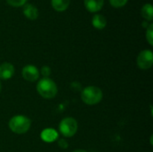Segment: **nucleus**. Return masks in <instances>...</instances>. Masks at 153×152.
I'll use <instances>...</instances> for the list:
<instances>
[{
  "label": "nucleus",
  "instance_id": "ddd939ff",
  "mask_svg": "<svg viewBox=\"0 0 153 152\" xmlns=\"http://www.w3.org/2000/svg\"><path fill=\"white\" fill-rule=\"evenodd\" d=\"M141 14L142 16L145 19V21L152 22L153 20V8L152 4L147 3L145 4L141 10Z\"/></svg>",
  "mask_w": 153,
  "mask_h": 152
},
{
  "label": "nucleus",
  "instance_id": "9b49d317",
  "mask_svg": "<svg viewBox=\"0 0 153 152\" xmlns=\"http://www.w3.org/2000/svg\"><path fill=\"white\" fill-rule=\"evenodd\" d=\"M91 23H92V26H93L95 29L103 30V29L107 26V19H106L105 16H103L102 14L96 13V14L92 17Z\"/></svg>",
  "mask_w": 153,
  "mask_h": 152
},
{
  "label": "nucleus",
  "instance_id": "39448f33",
  "mask_svg": "<svg viewBox=\"0 0 153 152\" xmlns=\"http://www.w3.org/2000/svg\"><path fill=\"white\" fill-rule=\"evenodd\" d=\"M139 68L146 70L150 69L153 65V53L150 49L143 50L137 56L136 60Z\"/></svg>",
  "mask_w": 153,
  "mask_h": 152
},
{
  "label": "nucleus",
  "instance_id": "20e7f679",
  "mask_svg": "<svg viewBox=\"0 0 153 152\" xmlns=\"http://www.w3.org/2000/svg\"><path fill=\"white\" fill-rule=\"evenodd\" d=\"M78 129L77 121L73 117H65L59 124V131L65 137L74 136Z\"/></svg>",
  "mask_w": 153,
  "mask_h": 152
},
{
  "label": "nucleus",
  "instance_id": "aec40b11",
  "mask_svg": "<svg viewBox=\"0 0 153 152\" xmlns=\"http://www.w3.org/2000/svg\"><path fill=\"white\" fill-rule=\"evenodd\" d=\"M0 90H1V82H0Z\"/></svg>",
  "mask_w": 153,
  "mask_h": 152
},
{
  "label": "nucleus",
  "instance_id": "7ed1b4c3",
  "mask_svg": "<svg viewBox=\"0 0 153 152\" xmlns=\"http://www.w3.org/2000/svg\"><path fill=\"white\" fill-rule=\"evenodd\" d=\"M81 98L82 100L87 105H96L101 101L103 93L99 87L88 86L82 91Z\"/></svg>",
  "mask_w": 153,
  "mask_h": 152
},
{
  "label": "nucleus",
  "instance_id": "f03ea898",
  "mask_svg": "<svg viewBox=\"0 0 153 152\" xmlns=\"http://www.w3.org/2000/svg\"><path fill=\"white\" fill-rule=\"evenodd\" d=\"M37 91L44 99H53L57 94V87L55 82L49 78H43L37 84Z\"/></svg>",
  "mask_w": 153,
  "mask_h": 152
},
{
  "label": "nucleus",
  "instance_id": "6ab92c4d",
  "mask_svg": "<svg viewBox=\"0 0 153 152\" xmlns=\"http://www.w3.org/2000/svg\"><path fill=\"white\" fill-rule=\"evenodd\" d=\"M73 152H87L86 151H84V150H76V151H74Z\"/></svg>",
  "mask_w": 153,
  "mask_h": 152
},
{
  "label": "nucleus",
  "instance_id": "2eb2a0df",
  "mask_svg": "<svg viewBox=\"0 0 153 152\" xmlns=\"http://www.w3.org/2000/svg\"><path fill=\"white\" fill-rule=\"evenodd\" d=\"M28 0H6L7 4L13 7H22L27 4Z\"/></svg>",
  "mask_w": 153,
  "mask_h": 152
},
{
  "label": "nucleus",
  "instance_id": "dca6fc26",
  "mask_svg": "<svg viewBox=\"0 0 153 152\" xmlns=\"http://www.w3.org/2000/svg\"><path fill=\"white\" fill-rule=\"evenodd\" d=\"M110 4L113 6V7H116V8H120V7H123L125 6L128 0H108Z\"/></svg>",
  "mask_w": 153,
  "mask_h": 152
},
{
  "label": "nucleus",
  "instance_id": "9d476101",
  "mask_svg": "<svg viewBox=\"0 0 153 152\" xmlns=\"http://www.w3.org/2000/svg\"><path fill=\"white\" fill-rule=\"evenodd\" d=\"M40 137L41 139L46 142H55L57 137H58V133L55 129L52 128H46L44 129L41 133H40Z\"/></svg>",
  "mask_w": 153,
  "mask_h": 152
},
{
  "label": "nucleus",
  "instance_id": "f3484780",
  "mask_svg": "<svg viewBox=\"0 0 153 152\" xmlns=\"http://www.w3.org/2000/svg\"><path fill=\"white\" fill-rule=\"evenodd\" d=\"M40 73H41V74H42L45 78H48V76H49L50 73H51V69H50V67L45 65V66H43V67L41 68Z\"/></svg>",
  "mask_w": 153,
  "mask_h": 152
},
{
  "label": "nucleus",
  "instance_id": "0eeeda50",
  "mask_svg": "<svg viewBox=\"0 0 153 152\" xmlns=\"http://www.w3.org/2000/svg\"><path fill=\"white\" fill-rule=\"evenodd\" d=\"M14 73V67L10 63H3L0 65V80H9Z\"/></svg>",
  "mask_w": 153,
  "mask_h": 152
},
{
  "label": "nucleus",
  "instance_id": "a211bd4d",
  "mask_svg": "<svg viewBox=\"0 0 153 152\" xmlns=\"http://www.w3.org/2000/svg\"><path fill=\"white\" fill-rule=\"evenodd\" d=\"M58 143H59V146H60L61 148H63V149H65V148H67V146H68V144L66 143V142H65V140H63V139L60 140Z\"/></svg>",
  "mask_w": 153,
  "mask_h": 152
},
{
  "label": "nucleus",
  "instance_id": "f257e3e1",
  "mask_svg": "<svg viewBox=\"0 0 153 152\" xmlns=\"http://www.w3.org/2000/svg\"><path fill=\"white\" fill-rule=\"evenodd\" d=\"M30 120L27 116L22 115H17L13 116L8 123L10 130L17 134H22L27 133L30 127Z\"/></svg>",
  "mask_w": 153,
  "mask_h": 152
},
{
  "label": "nucleus",
  "instance_id": "f8f14e48",
  "mask_svg": "<svg viewBox=\"0 0 153 152\" xmlns=\"http://www.w3.org/2000/svg\"><path fill=\"white\" fill-rule=\"evenodd\" d=\"M70 4V0H51L52 7L57 12L65 11Z\"/></svg>",
  "mask_w": 153,
  "mask_h": 152
},
{
  "label": "nucleus",
  "instance_id": "1a4fd4ad",
  "mask_svg": "<svg viewBox=\"0 0 153 152\" xmlns=\"http://www.w3.org/2000/svg\"><path fill=\"white\" fill-rule=\"evenodd\" d=\"M84 5L89 12L97 13L102 9L104 0H84Z\"/></svg>",
  "mask_w": 153,
  "mask_h": 152
},
{
  "label": "nucleus",
  "instance_id": "4468645a",
  "mask_svg": "<svg viewBox=\"0 0 153 152\" xmlns=\"http://www.w3.org/2000/svg\"><path fill=\"white\" fill-rule=\"evenodd\" d=\"M146 39L148 43L152 46L153 45V24L150 23V25L146 28Z\"/></svg>",
  "mask_w": 153,
  "mask_h": 152
},
{
  "label": "nucleus",
  "instance_id": "6e6552de",
  "mask_svg": "<svg viewBox=\"0 0 153 152\" xmlns=\"http://www.w3.org/2000/svg\"><path fill=\"white\" fill-rule=\"evenodd\" d=\"M22 13L29 20L34 21L39 17V10L38 8L31 4H25L22 6Z\"/></svg>",
  "mask_w": 153,
  "mask_h": 152
},
{
  "label": "nucleus",
  "instance_id": "423d86ee",
  "mask_svg": "<svg viewBox=\"0 0 153 152\" xmlns=\"http://www.w3.org/2000/svg\"><path fill=\"white\" fill-rule=\"evenodd\" d=\"M22 75L24 78V80L28 82H35L39 77V69L32 65H27L22 68Z\"/></svg>",
  "mask_w": 153,
  "mask_h": 152
}]
</instances>
